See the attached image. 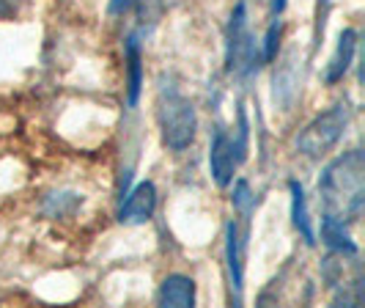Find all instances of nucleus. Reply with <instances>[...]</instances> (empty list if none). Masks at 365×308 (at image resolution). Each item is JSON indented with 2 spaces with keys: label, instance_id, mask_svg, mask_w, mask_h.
<instances>
[{
  "label": "nucleus",
  "instance_id": "7ed1b4c3",
  "mask_svg": "<svg viewBox=\"0 0 365 308\" xmlns=\"http://www.w3.org/2000/svg\"><path fill=\"white\" fill-rule=\"evenodd\" d=\"M247 154V116L245 108H239V129L237 135H231L228 129H217L215 141L209 149V168H212V179L220 187H228L234 182V174L242 165Z\"/></svg>",
  "mask_w": 365,
  "mask_h": 308
},
{
  "label": "nucleus",
  "instance_id": "f257e3e1",
  "mask_svg": "<svg viewBox=\"0 0 365 308\" xmlns=\"http://www.w3.org/2000/svg\"><path fill=\"white\" fill-rule=\"evenodd\" d=\"M319 199L324 218L351 223L360 218L365 204V157L360 149H351L324 168L319 179Z\"/></svg>",
  "mask_w": 365,
  "mask_h": 308
},
{
  "label": "nucleus",
  "instance_id": "2eb2a0df",
  "mask_svg": "<svg viewBox=\"0 0 365 308\" xmlns=\"http://www.w3.org/2000/svg\"><path fill=\"white\" fill-rule=\"evenodd\" d=\"M19 14V0H0V22L14 19Z\"/></svg>",
  "mask_w": 365,
  "mask_h": 308
},
{
  "label": "nucleus",
  "instance_id": "39448f33",
  "mask_svg": "<svg viewBox=\"0 0 365 308\" xmlns=\"http://www.w3.org/2000/svg\"><path fill=\"white\" fill-rule=\"evenodd\" d=\"M349 124V105H332L327 113L316 116L308 127L299 132L297 149L305 157H322L332 146L341 141Z\"/></svg>",
  "mask_w": 365,
  "mask_h": 308
},
{
  "label": "nucleus",
  "instance_id": "9b49d317",
  "mask_svg": "<svg viewBox=\"0 0 365 308\" xmlns=\"http://www.w3.org/2000/svg\"><path fill=\"white\" fill-rule=\"evenodd\" d=\"M289 190H292V218H294V229L302 234V239L308 245H316V234H313L311 226V215H308V201H305V190L297 179L289 182Z\"/></svg>",
  "mask_w": 365,
  "mask_h": 308
},
{
  "label": "nucleus",
  "instance_id": "4468645a",
  "mask_svg": "<svg viewBox=\"0 0 365 308\" xmlns=\"http://www.w3.org/2000/svg\"><path fill=\"white\" fill-rule=\"evenodd\" d=\"M234 207H237L242 215H250L253 196H250V184L247 182H237V187H234Z\"/></svg>",
  "mask_w": 365,
  "mask_h": 308
},
{
  "label": "nucleus",
  "instance_id": "ddd939ff",
  "mask_svg": "<svg viewBox=\"0 0 365 308\" xmlns=\"http://www.w3.org/2000/svg\"><path fill=\"white\" fill-rule=\"evenodd\" d=\"M280 19L274 17V22L269 25V31H267V39H264V53H261V58H264V64H269V61H274V55H277V39H280Z\"/></svg>",
  "mask_w": 365,
  "mask_h": 308
},
{
  "label": "nucleus",
  "instance_id": "f3484780",
  "mask_svg": "<svg viewBox=\"0 0 365 308\" xmlns=\"http://www.w3.org/2000/svg\"><path fill=\"white\" fill-rule=\"evenodd\" d=\"M283 9H286V0H272V14H274V17H277Z\"/></svg>",
  "mask_w": 365,
  "mask_h": 308
},
{
  "label": "nucleus",
  "instance_id": "dca6fc26",
  "mask_svg": "<svg viewBox=\"0 0 365 308\" xmlns=\"http://www.w3.org/2000/svg\"><path fill=\"white\" fill-rule=\"evenodd\" d=\"M132 3H135V0H110V14H113V17L124 14V11H127Z\"/></svg>",
  "mask_w": 365,
  "mask_h": 308
},
{
  "label": "nucleus",
  "instance_id": "6e6552de",
  "mask_svg": "<svg viewBox=\"0 0 365 308\" xmlns=\"http://www.w3.org/2000/svg\"><path fill=\"white\" fill-rule=\"evenodd\" d=\"M165 308H190L195 306V281L187 275H168L157 294Z\"/></svg>",
  "mask_w": 365,
  "mask_h": 308
},
{
  "label": "nucleus",
  "instance_id": "9d476101",
  "mask_svg": "<svg viewBox=\"0 0 365 308\" xmlns=\"http://www.w3.org/2000/svg\"><path fill=\"white\" fill-rule=\"evenodd\" d=\"M124 53H127V69H129V80H127V96H129V108L138 105L140 99V86H143V66H140V41L132 34L124 44Z\"/></svg>",
  "mask_w": 365,
  "mask_h": 308
},
{
  "label": "nucleus",
  "instance_id": "423d86ee",
  "mask_svg": "<svg viewBox=\"0 0 365 308\" xmlns=\"http://www.w3.org/2000/svg\"><path fill=\"white\" fill-rule=\"evenodd\" d=\"M157 209V187L151 182H140L132 193H127V199L121 204V212H118V220L127 223V226H135V223H146Z\"/></svg>",
  "mask_w": 365,
  "mask_h": 308
},
{
  "label": "nucleus",
  "instance_id": "f03ea898",
  "mask_svg": "<svg viewBox=\"0 0 365 308\" xmlns=\"http://www.w3.org/2000/svg\"><path fill=\"white\" fill-rule=\"evenodd\" d=\"M157 121H160L163 141L168 149L184 151L187 146L195 141V129H198L195 108L173 86H163L160 89V96H157Z\"/></svg>",
  "mask_w": 365,
  "mask_h": 308
},
{
  "label": "nucleus",
  "instance_id": "1a4fd4ad",
  "mask_svg": "<svg viewBox=\"0 0 365 308\" xmlns=\"http://www.w3.org/2000/svg\"><path fill=\"white\" fill-rule=\"evenodd\" d=\"M354 50H357V34L346 28L341 39H338V47H335V55L329 58V66H327V74H324V83H338V80H344V74L349 72V66H351V58H354Z\"/></svg>",
  "mask_w": 365,
  "mask_h": 308
},
{
  "label": "nucleus",
  "instance_id": "20e7f679",
  "mask_svg": "<svg viewBox=\"0 0 365 308\" xmlns=\"http://www.w3.org/2000/svg\"><path fill=\"white\" fill-rule=\"evenodd\" d=\"M264 64V58L258 53L256 39L247 31V9L245 0H239L234 14H231V25H228V50H225V69L234 74H250L258 72V66Z\"/></svg>",
  "mask_w": 365,
  "mask_h": 308
},
{
  "label": "nucleus",
  "instance_id": "0eeeda50",
  "mask_svg": "<svg viewBox=\"0 0 365 308\" xmlns=\"http://www.w3.org/2000/svg\"><path fill=\"white\" fill-rule=\"evenodd\" d=\"M225 256H228V275H231V289H234V303H242V278H245V239L239 237L237 220L228 223L225 229Z\"/></svg>",
  "mask_w": 365,
  "mask_h": 308
},
{
  "label": "nucleus",
  "instance_id": "f8f14e48",
  "mask_svg": "<svg viewBox=\"0 0 365 308\" xmlns=\"http://www.w3.org/2000/svg\"><path fill=\"white\" fill-rule=\"evenodd\" d=\"M322 239L327 242V248H332L335 254H346V256H357V245L351 242L349 237V226L346 223H338V220H322Z\"/></svg>",
  "mask_w": 365,
  "mask_h": 308
}]
</instances>
